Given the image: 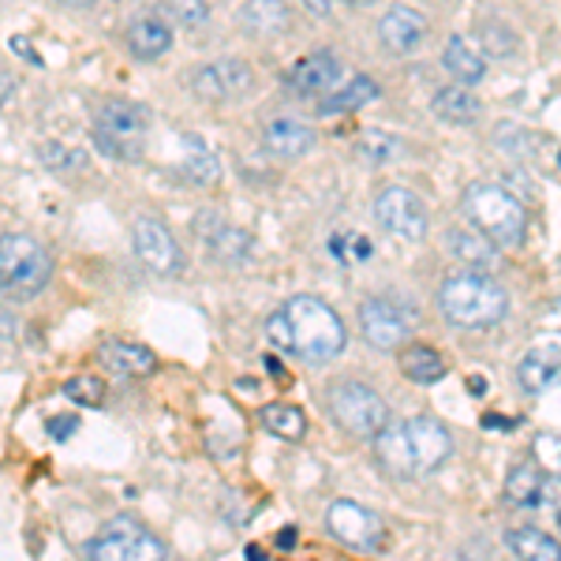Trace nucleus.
Returning a JSON list of instances; mask_svg holds the SVG:
<instances>
[{
	"label": "nucleus",
	"mask_w": 561,
	"mask_h": 561,
	"mask_svg": "<svg viewBox=\"0 0 561 561\" xmlns=\"http://www.w3.org/2000/svg\"><path fill=\"white\" fill-rule=\"evenodd\" d=\"M176 147H180V165L176 169L192 180V184L206 187L221 176V158H217L214 147L203 139V135H180Z\"/></svg>",
	"instance_id": "19"
},
{
	"label": "nucleus",
	"mask_w": 561,
	"mask_h": 561,
	"mask_svg": "<svg viewBox=\"0 0 561 561\" xmlns=\"http://www.w3.org/2000/svg\"><path fill=\"white\" fill-rule=\"evenodd\" d=\"M65 4H71V8H87V4H94V0H65Z\"/></svg>",
	"instance_id": "45"
},
{
	"label": "nucleus",
	"mask_w": 561,
	"mask_h": 561,
	"mask_svg": "<svg viewBox=\"0 0 561 561\" xmlns=\"http://www.w3.org/2000/svg\"><path fill=\"white\" fill-rule=\"evenodd\" d=\"M262 147H266L274 158L296 161L304 153L314 150V128L304 121H293V116H280V121H270L266 131H262Z\"/></svg>",
	"instance_id": "18"
},
{
	"label": "nucleus",
	"mask_w": 561,
	"mask_h": 561,
	"mask_svg": "<svg viewBox=\"0 0 561 561\" xmlns=\"http://www.w3.org/2000/svg\"><path fill=\"white\" fill-rule=\"evenodd\" d=\"M341 79V57L330 49H319V53H307V57L296 60V68L288 71V87L296 94H325L333 90Z\"/></svg>",
	"instance_id": "16"
},
{
	"label": "nucleus",
	"mask_w": 561,
	"mask_h": 561,
	"mask_svg": "<svg viewBox=\"0 0 561 561\" xmlns=\"http://www.w3.org/2000/svg\"><path fill=\"white\" fill-rule=\"evenodd\" d=\"M128 49L135 60H158L173 49V31L158 15H139L128 26Z\"/></svg>",
	"instance_id": "21"
},
{
	"label": "nucleus",
	"mask_w": 561,
	"mask_h": 561,
	"mask_svg": "<svg viewBox=\"0 0 561 561\" xmlns=\"http://www.w3.org/2000/svg\"><path fill=\"white\" fill-rule=\"evenodd\" d=\"M12 49L20 53L23 60H38V53H31V42H26L23 34H15V38H12Z\"/></svg>",
	"instance_id": "39"
},
{
	"label": "nucleus",
	"mask_w": 561,
	"mask_h": 561,
	"mask_svg": "<svg viewBox=\"0 0 561 561\" xmlns=\"http://www.w3.org/2000/svg\"><path fill=\"white\" fill-rule=\"evenodd\" d=\"M192 94L203 98L210 105H221V102H240V98L251 94L255 87V71H251L243 60H232V57H221V60H210V65H198L192 76Z\"/></svg>",
	"instance_id": "11"
},
{
	"label": "nucleus",
	"mask_w": 561,
	"mask_h": 561,
	"mask_svg": "<svg viewBox=\"0 0 561 561\" xmlns=\"http://www.w3.org/2000/svg\"><path fill=\"white\" fill-rule=\"evenodd\" d=\"M12 94H15V83H12V79L4 76V71H0V105H4V102H8V98H12Z\"/></svg>",
	"instance_id": "40"
},
{
	"label": "nucleus",
	"mask_w": 561,
	"mask_h": 561,
	"mask_svg": "<svg viewBox=\"0 0 561 561\" xmlns=\"http://www.w3.org/2000/svg\"><path fill=\"white\" fill-rule=\"evenodd\" d=\"M325 528L337 542H345L352 550H382L386 542V524L375 510L352 502V497H337L325 510Z\"/></svg>",
	"instance_id": "10"
},
{
	"label": "nucleus",
	"mask_w": 561,
	"mask_h": 561,
	"mask_svg": "<svg viewBox=\"0 0 561 561\" xmlns=\"http://www.w3.org/2000/svg\"><path fill=\"white\" fill-rule=\"evenodd\" d=\"M266 370H270V375H277V378H285V367H280V364H277V359H274V356H270V359H266Z\"/></svg>",
	"instance_id": "41"
},
{
	"label": "nucleus",
	"mask_w": 561,
	"mask_h": 561,
	"mask_svg": "<svg viewBox=\"0 0 561 561\" xmlns=\"http://www.w3.org/2000/svg\"><path fill=\"white\" fill-rule=\"evenodd\" d=\"M442 65H446L449 76L465 87H476L486 79V57L479 49H472L465 38H449L446 49H442Z\"/></svg>",
	"instance_id": "25"
},
{
	"label": "nucleus",
	"mask_w": 561,
	"mask_h": 561,
	"mask_svg": "<svg viewBox=\"0 0 561 561\" xmlns=\"http://www.w3.org/2000/svg\"><path fill=\"white\" fill-rule=\"evenodd\" d=\"M479 38H483V49L491 53V57H513V53H517V45H520V38L502 20L479 23Z\"/></svg>",
	"instance_id": "33"
},
{
	"label": "nucleus",
	"mask_w": 561,
	"mask_h": 561,
	"mask_svg": "<svg viewBox=\"0 0 561 561\" xmlns=\"http://www.w3.org/2000/svg\"><path fill=\"white\" fill-rule=\"evenodd\" d=\"M150 131L147 105L128 98H108L94 108V139L108 158H139L142 135Z\"/></svg>",
	"instance_id": "6"
},
{
	"label": "nucleus",
	"mask_w": 561,
	"mask_h": 561,
	"mask_svg": "<svg viewBox=\"0 0 561 561\" xmlns=\"http://www.w3.org/2000/svg\"><path fill=\"white\" fill-rule=\"evenodd\" d=\"M468 389H472V393L479 397V393H483L486 386H483V378H479V375H472V382H468Z\"/></svg>",
	"instance_id": "42"
},
{
	"label": "nucleus",
	"mask_w": 561,
	"mask_h": 561,
	"mask_svg": "<svg viewBox=\"0 0 561 561\" xmlns=\"http://www.w3.org/2000/svg\"><path fill=\"white\" fill-rule=\"evenodd\" d=\"M42 161L53 169V173H65L68 165H87V158L79 150H65L60 142H45L42 147Z\"/></svg>",
	"instance_id": "36"
},
{
	"label": "nucleus",
	"mask_w": 561,
	"mask_h": 561,
	"mask_svg": "<svg viewBox=\"0 0 561 561\" xmlns=\"http://www.w3.org/2000/svg\"><path fill=\"white\" fill-rule=\"evenodd\" d=\"M98 356H102L105 370H113L116 378H142L158 367V359H153L150 348L128 345V341H105V345L98 348Z\"/></svg>",
	"instance_id": "23"
},
{
	"label": "nucleus",
	"mask_w": 561,
	"mask_h": 561,
	"mask_svg": "<svg viewBox=\"0 0 561 561\" xmlns=\"http://www.w3.org/2000/svg\"><path fill=\"white\" fill-rule=\"evenodd\" d=\"M293 542H296V531H293V528H288V531H285V536H280V547H293Z\"/></svg>",
	"instance_id": "44"
},
{
	"label": "nucleus",
	"mask_w": 561,
	"mask_h": 561,
	"mask_svg": "<svg viewBox=\"0 0 561 561\" xmlns=\"http://www.w3.org/2000/svg\"><path fill=\"white\" fill-rule=\"evenodd\" d=\"M494 147L502 153H510V158H517V161H531L542 153V135L524 131V128H517V124H497Z\"/></svg>",
	"instance_id": "31"
},
{
	"label": "nucleus",
	"mask_w": 561,
	"mask_h": 561,
	"mask_svg": "<svg viewBox=\"0 0 561 561\" xmlns=\"http://www.w3.org/2000/svg\"><path fill=\"white\" fill-rule=\"evenodd\" d=\"M53 277V259L26 232H4L0 237V296L15 304H26L34 296H42L49 288Z\"/></svg>",
	"instance_id": "5"
},
{
	"label": "nucleus",
	"mask_w": 561,
	"mask_h": 561,
	"mask_svg": "<svg viewBox=\"0 0 561 561\" xmlns=\"http://www.w3.org/2000/svg\"><path fill=\"white\" fill-rule=\"evenodd\" d=\"M76 427H79V415H53V420L45 423L53 442H68V434H76Z\"/></svg>",
	"instance_id": "37"
},
{
	"label": "nucleus",
	"mask_w": 561,
	"mask_h": 561,
	"mask_svg": "<svg viewBox=\"0 0 561 561\" xmlns=\"http://www.w3.org/2000/svg\"><path fill=\"white\" fill-rule=\"evenodd\" d=\"M330 415L352 438L370 442L389 423V404L378 389L348 378V382H337L330 389Z\"/></svg>",
	"instance_id": "7"
},
{
	"label": "nucleus",
	"mask_w": 561,
	"mask_h": 561,
	"mask_svg": "<svg viewBox=\"0 0 561 561\" xmlns=\"http://www.w3.org/2000/svg\"><path fill=\"white\" fill-rule=\"evenodd\" d=\"M375 457L393 479H415L442 468L454 454V438H449L446 423L434 415H412L404 423H386L375 434Z\"/></svg>",
	"instance_id": "2"
},
{
	"label": "nucleus",
	"mask_w": 561,
	"mask_h": 561,
	"mask_svg": "<svg viewBox=\"0 0 561 561\" xmlns=\"http://www.w3.org/2000/svg\"><path fill=\"white\" fill-rule=\"evenodd\" d=\"M65 397H68V401H76L79 409H98V404H102V397H105V382H102V378H94V375H79V378H71V382L65 386Z\"/></svg>",
	"instance_id": "34"
},
{
	"label": "nucleus",
	"mask_w": 561,
	"mask_h": 561,
	"mask_svg": "<svg viewBox=\"0 0 561 561\" xmlns=\"http://www.w3.org/2000/svg\"><path fill=\"white\" fill-rule=\"evenodd\" d=\"M83 550H87V558H98V561H161V558H169L165 542L128 517L108 520Z\"/></svg>",
	"instance_id": "8"
},
{
	"label": "nucleus",
	"mask_w": 561,
	"mask_h": 561,
	"mask_svg": "<svg viewBox=\"0 0 561 561\" xmlns=\"http://www.w3.org/2000/svg\"><path fill=\"white\" fill-rule=\"evenodd\" d=\"M412 311H404L401 304L386 300V296H375V300L359 304V325H364V337L370 348L378 352H397L409 341L412 333Z\"/></svg>",
	"instance_id": "12"
},
{
	"label": "nucleus",
	"mask_w": 561,
	"mask_h": 561,
	"mask_svg": "<svg viewBox=\"0 0 561 561\" xmlns=\"http://www.w3.org/2000/svg\"><path fill=\"white\" fill-rule=\"evenodd\" d=\"M554 382H558V348L539 345V348L524 352L520 364H517V386L524 389V393L539 397V393H547Z\"/></svg>",
	"instance_id": "22"
},
{
	"label": "nucleus",
	"mask_w": 561,
	"mask_h": 561,
	"mask_svg": "<svg viewBox=\"0 0 561 561\" xmlns=\"http://www.w3.org/2000/svg\"><path fill=\"white\" fill-rule=\"evenodd\" d=\"M262 427H266L280 442H304L307 415L296 409V404L274 401V404H266V409H262Z\"/></svg>",
	"instance_id": "29"
},
{
	"label": "nucleus",
	"mask_w": 561,
	"mask_h": 561,
	"mask_svg": "<svg viewBox=\"0 0 561 561\" xmlns=\"http://www.w3.org/2000/svg\"><path fill=\"white\" fill-rule=\"evenodd\" d=\"M446 251L454 255L465 270H491L497 251L494 243L479 229H449L446 232Z\"/></svg>",
	"instance_id": "24"
},
{
	"label": "nucleus",
	"mask_w": 561,
	"mask_h": 561,
	"mask_svg": "<svg viewBox=\"0 0 561 561\" xmlns=\"http://www.w3.org/2000/svg\"><path fill=\"white\" fill-rule=\"evenodd\" d=\"M375 221L382 225L389 237L397 240H409V243H420L427 240V229H431V210L412 187H382L375 198Z\"/></svg>",
	"instance_id": "9"
},
{
	"label": "nucleus",
	"mask_w": 561,
	"mask_h": 561,
	"mask_svg": "<svg viewBox=\"0 0 561 561\" xmlns=\"http://www.w3.org/2000/svg\"><path fill=\"white\" fill-rule=\"evenodd\" d=\"M382 94L378 83L370 76H352L345 87L333 90L330 98L322 102L319 113L322 116H337V113H356V108H367V102H375V98Z\"/></svg>",
	"instance_id": "27"
},
{
	"label": "nucleus",
	"mask_w": 561,
	"mask_h": 561,
	"mask_svg": "<svg viewBox=\"0 0 561 561\" xmlns=\"http://www.w3.org/2000/svg\"><path fill=\"white\" fill-rule=\"evenodd\" d=\"M131 243H135V255L142 259V266L153 270V274L165 277L184 266V251H180L176 237L165 229V221H158V217H139L131 229Z\"/></svg>",
	"instance_id": "13"
},
{
	"label": "nucleus",
	"mask_w": 561,
	"mask_h": 561,
	"mask_svg": "<svg viewBox=\"0 0 561 561\" xmlns=\"http://www.w3.org/2000/svg\"><path fill=\"white\" fill-rule=\"evenodd\" d=\"M345 4H352V8H375L378 0H345Z\"/></svg>",
	"instance_id": "43"
},
{
	"label": "nucleus",
	"mask_w": 561,
	"mask_h": 561,
	"mask_svg": "<svg viewBox=\"0 0 561 561\" xmlns=\"http://www.w3.org/2000/svg\"><path fill=\"white\" fill-rule=\"evenodd\" d=\"M542 486H547L542 468L531 465V460H520V465H513L510 476H505V502L520 505V510H531V505L542 502Z\"/></svg>",
	"instance_id": "26"
},
{
	"label": "nucleus",
	"mask_w": 561,
	"mask_h": 561,
	"mask_svg": "<svg viewBox=\"0 0 561 561\" xmlns=\"http://www.w3.org/2000/svg\"><path fill=\"white\" fill-rule=\"evenodd\" d=\"M427 34H431L427 15L412 4H393L382 20H378V38H382L386 53H393V57H409V53H415L423 42H427Z\"/></svg>",
	"instance_id": "15"
},
{
	"label": "nucleus",
	"mask_w": 561,
	"mask_h": 561,
	"mask_svg": "<svg viewBox=\"0 0 561 561\" xmlns=\"http://www.w3.org/2000/svg\"><path fill=\"white\" fill-rule=\"evenodd\" d=\"M359 158H367L370 165H389V161L401 158V139L397 135H386V131H364L359 135Z\"/></svg>",
	"instance_id": "32"
},
{
	"label": "nucleus",
	"mask_w": 561,
	"mask_h": 561,
	"mask_svg": "<svg viewBox=\"0 0 561 561\" xmlns=\"http://www.w3.org/2000/svg\"><path fill=\"white\" fill-rule=\"evenodd\" d=\"M460 210L472 221V229L483 232L494 248H520L528 237V210L510 187L476 180L460 195Z\"/></svg>",
	"instance_id": "4"
},
{
	"label": "nucleus",
	"mask_w": 561,
	"mask_h": 561,
	"mask_svg": "<svg viewBox=\"0 0 561 561\" xmlns=\"http://www.w3.org/2000/svg\"><path fill=\"white\" fill-rule=\"evenodd\" d=\"M431 113L438 121L454 124V128H468L483 116V102L468 90L465 83H454V87H442L438 94L431 98Z\"/></svg>",
	"instance_id": "20"
},
{
	"label": "nucleus",
	"mask_w": 561,
	"mask_h": 561,
	"mask_svg": "<svg viewBox=\"0 0 561 561\" xmlns=\"http://www.w3.org/2000/svg\"><path fill=\"white\" fill-rule=\"evenodd\" d=\"M401 370L415 386H434L446 378V359H442L438 348H431V345H409L401 352Z\"/></svg>",
	"instance_id": "28"
},
{
	"label": "nucleus",
	"mask_w": 561,
	"mask_h": 561,
	"mask_svg": "<svg viewBox=\"0 0 561 561\" xmlns=\"http://www.w3.org/2000/svg\"><path fill=\"white\" fill-rule=\"evenodd\" d=\"M240 31H248L251 38H280L293 31V12L285 0H248L237 12Z\"/></svg>",
	"instance_id": "17"
},
{
	"label": "nucleus",
	"mask_w": 561,
	"mask_h": 561,
	"mask_svg": "<svg viewBox=\"0 0 561 561\" xmlns=\"http://www.w3.org/2000/svg\"><path fill=\"white\" fill-rule=\"evenodd\" d=\"M169 12L184 26H203L210 20V4L206 0H169Z\"/></svg>",
	"instance_id": "35"
},
{
	"label": "nucleus",
	"mask_w": 561,
	"mask_h": 561,
	"mask_svg": "<svg viewBox=\"0 0 561 561\" xmlns=\"http://www.w3.org/2000/svg\"><path fill=\"white\" fill-rule=\"evenodd\" d=\"M296 4H300L304 12H311V15H319V20H325V15H330V8H333V0H296Z\"/></svg>",
	"instance_id": "38"
},
{
	"label": "nucleus",
	"mask_w": 561,
	"mask_h": 561,
	"mask_svg": "<svg viewBox=\"0 0 561 561\" xmlns=\"http://www.w3.org/2000/svg\"><path fill=\"white\" fill-rule=\"evenodd\" d=\"M505 547L524 561H554L558 558V539L539 528H513L510 536H505Z\"/></svg>",
	"instance_id": "30"
},
{
	"label": "nucleus",
	"mask_w": 561,
	"mask_h": 561,
	"mask_svg": "<svg viewBox=\"0 0 561 561\" xmlns=\"http://www.w3.org/2000/svg\"><path fill=\"white\" fill-rule=\"evenodd\" d=\"M266 337L285 356L311 367L337 359L348 345V330L341 314L319 296H293L285 307H277L266 319Z\"/></svg>",
	"instance_id": "1"
},
{
	"label": "nucleus",
	"mask_w": 561,
	"mask_h": 561,
	"mask_svg": "<svg viewBox=\"0 0 561 561\" xmlns=\"http://www.w3.org/2000/svg\"><path fill=\"white\" fill-rule=\"evenodd\" d=\"M442 319L457 330H491L510 311V296L486 270H457L438 288Z\"/></svg>",
	"instance_id": "3"
},
{
	"label": "nucleus",
	"mask_w": 561,
	"mask_h": 561,
	"mask_svg": "<svg viewBox=\"0 0 561 561\" xmlns=\"http://www.w3.org/2000/svg\"><path fill=\"white\" fill-rule=\"evenodd\" d=\"M195 232H198V240H203L210 262H221V266H248L251 255H255V240L243 229H237V225L221 221L217 214L198 217Z\"/></svg>",
	"instance_id": "14"
}]
</instances>
